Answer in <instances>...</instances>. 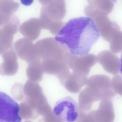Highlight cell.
I'll return each instance as SVG.
<instances>
[{
  "label": "cell",
  "mask_w": 122,
  "mask_h": 122,
  "mask_svg": "<svg viewBox=\"0 0 122 122\" xmlns=\"http://www.w3.org/2000/svg\"><path fill=\"white\" fill-rule=\"evenodd\" d=\"M100 35L92 19L81 17L65 23L55 38L65 45L71 54L83 56L88 54Z\"/></svg>",
  "instance_id": "obj_1"
},
{
  "label": "cell",
  "mask_w": 122,
  "mask_h": 122,
  "mask_svg": "<svg viewBox=\"0 0 122 122\" xmlns=\"http://www.w3.org/2000/svg\"><path fill=\"white\" fill-rule=\"evenodd\" d=\"M42 5L39 18L42 29L56 34L62 26L61 21L66 14L65 1L63 0H40Z\"/></svg>",
  "instance_id": "obj_2"
},
{
  "label": "cell",
  "mask_w": 122,
  "mask_h": 122,
  "mask_svg": "<svg viewBox=\"0 0 122 122\" xmlns=\"http://www.w3.org/2000/svg\"><path fill=\"white\" fill-rule=\"evenodd\" d=\"M65 78L76 81L87 80L91 67L97 62V57L92 54L80 56L69 53L65 59Z\"/></svg>",
  "instance_id": "obj_3"
},
{
  "label": "cell",
  "mask_w": 122,
  "mask_h": 122,
  "mask_svg": "<svg viewBox=\"0 0 122 122\" xmlns=\"http://www.w3.org/2000/svg\"><path fill=\"white\" fill-rule=\"evenodd\" d=\"M34 44L38 57L41 59L48 58L62 61L69 51L65 44L53 37L39 40Z\"/></svg>",
  "instance_id": "obj_4"
},
{
  "label": "cell",
  "mask_w": 122,
  "mask_h": 122,
  "mask_svg": "<svg viewBox=\"0 0 122 122\" xmlns=\"http://www.w3.org/2000/svg\"><path fill=\"white\" fill-rule=\"evenodd\" d=\"M86 84L89 93L96 101L106 98L112 99L116 94L112 87L111 80L106 75L92 76Z\"/></svg>",
  "instance_id": "obj_5"
},
{
  "label": "cell",
  "mask_w": 122,
  "mask_h": 122,
  "mask_svg": "<svg viewBox=\"0 0 122 122\" xmlns=\"http://www.w3.org/2000/svg\"><path fill=\"white\" fill-rule=\"evenodd\" d=\"M79 111L78 105L70 96L65 97L58 101L53 109L54 113L62 122H75Z\"/></svg>",
  "instance_id": "obj_6"
},
{
  "label": "cell",
  "mask_w": 122,
  "mask_h": 122,
  "mask_svg": "<svg viewBox=\"0 0 122 122\" xmlns=\"http://www.w3.org/2000/svg\"><path fill=\"white\" fill-rule=\"evenodd\" d=\"M20 107L12 98L3 92L0 94V122H21Z\"/></svg>",
  "instance_id": "obj_7"
},
{
  "label": "cell",
  "mask_w": 122,
  "mask_h": 122,
  "mask_svg": "<svg viewBox=\"0 0 122 122\" xmlns=\"http://www.w3.org/2000/svg\"><path fill=\"white\" fill-rule=\"evenodd\" d=\"M91 18L94 20L102 38L109 43L115 34L120 30L118 24L110 20L108 15L98 14L93 16Z\"/></svg>",
  "instance_id": "obj_8"
},
{
  "label": "cell",
  "mask_w": 122,
  "mask_h": 122,
  "mask_svg": "<svg viewBox=\"0 0 122 122\" xmlns=\"http://www.w3.org/2000/svg\"><path fill=\"white\" fill-rule=\"evenodd\" d=\"M20 24V21L18 17L16 16H13L10 20L0 29V55L13 47V37L18 30Z\"/></svg>",
  "instance_id": "obj_9"
},
{
  "label": "cell",
  "mask_w": 122,
  "mask_h": 122,
  "mask_svg": "<svg viewBox=\"0 0 122 122\" xmlns=\"http://www.w3.org/2000/svg\"><path fill=\"white\" fill-rule=\"evenodd\" d=\"M97 57V62L107 72L114 75L120 70L121 63L118 57L109 50H105L99 53Z\"/></svg>",
  "instance_id": "obj_10"
},
{
  "label": "cell",
  "mask_w": 122,
  "mask_h": 122,
  "mask_svg": "<svg viewBox=\"0 0 122 122\" xmlns=\"http://www.w3.org/2000/svg\"><path fill=\"white\" fill-rule=\"evenodd\" d=\"M14 47L19 58L28 63L38 57L34 45L32 41L25 38L16 41Z\"/></svg>",
  "instance_id": "obj_11"
},
{
  "label": "cell",
  "mask_w": 122,
  "mask_h": 122,
  "mask_svg": "<svg viewBox=\"0 0 122 122\" xmlns=\"http://www.w3.org/2000/svg\"><path fill=\"white\" fill-rule=\"evenodd\" d=\"M17 54L12 47L1 55L3 61L0 66V73L2 76L15 74L19 68Z\"/></svg>",
  "instance_id": "obj_12"
},
{
  "label": "cell",
  "mask_w": 122,
  "mask_h": 122,
  "mask_svg": "<svg viewBox=\"0 0 122 122\" xmlns=\"http://www.w3.org/2000/svg\"><path fill=\"white\" fill-rule=\"evenodd\" d=\"M98 108L94 110L97 122H113L115 117L112 99H104L101 100Z\"/></svg>",
  "instance_id": "obj_13"
},
{
  "label": "cell",
  "mask_w": 122,
  "mask_h": 122,
  "mask_svg": "<svg viewBox=\"0 0 122 122\" xmlns=\"http://www.w3.org/2000/svg\"><path fill=\"white\" fill-rule=\"evenodd\" d=\"M42 28L39 19L33 18L23 23L19 30L24 37L32 41L38 37Z\"/></svg>",
  "instance_id": "obj_14"
},
{
  "label": "cell",
  "mask_w": 122,
  "mask_h": 122,
  "mask_svg": "<svg viewBox=\"0 0 122 122\" xmlns=\"http://www.w3.org/2000/svg\"><path fill=\"white\" fill-rule=\"evenodd\" d=\"M19 4L13 0H0V26L8 23L17 11Z\"/></svg>",
  "instance_id": "obj_15"
},
{
  "label": "cell",
  "mask_w": 122,
  "mask_h": 122,
  "mask_svg": "<svg viewBox=\"0 0 122 122\" xmlns=\"http://www.w3.org/2000/svg\"><path fill=\"white\" fill-rule=\"evenodd\" d=\"M26 72L28 80L38 83L42 80L44 72L41 59L38 57L28 63Z\"/></svg>",
  "instance_id": "obj_16"
},
{
  "label": "cell",
  "mask_w": 122,
  "mask_h": 122,
  "mask_svg": "<svg viewBox=\"0 0 122 122\" xmlns=\"http://www.w3.org/2000/svg\"><path fill=\"white\" fill-rule=\"evenodd\" d=\"M86 6L89 10L97 12L108 15L112 11L114 6L113 1L107 0H90Z\"/></svg>",
  "instance_id": "obj_17"
},
{
  "label": "cell",
  "mask_w": 122,
  "mask_h": 122,
  "mask_svg": "<svg viewBox=\"0 0 122 122\" xmlns=\"http://www.w3.org/2000/svg\"><path fill=\"white\" fill-rule=\"evenodd\" d=\"M110 43L111 51L114 53L122 51V31L119 30L114 35Z\"/></svg>",
  "instance_id": "obj_18"
},
{
  "label": "cell",
  "mask_w": 122,
  "mask_h": 122,
  "mask_svg": "<svg viewBox=\"0 0 122 122\" xmlns=\"http://www.w3.org/2000/svg\"><path fill=\"white\" fill-rule=\"evenodd\" d=\"M75 122H97L94 110L85 112L79 110L78 117Z\"/></svg>",
  "instance_id": "obj_19"
},
{
  "label": "cell",
  "mask_w": 122,
  "mask_h": 122,
  "mask_svg": "<svg viewBox=\"0 0 122 122\" xmlns=\"http://www.w3.org/2000/svg\"><path fill=\"white\" fill-rule=\"evenodd\" d=\"M111 84L116 93L122 96V77L117 75H114L111 80Z\"/></svg>",
  "instance_id": "obj_20"
},
{
  "label": "cell",
  "mask_w": 122,
  "mask_h": 122,
  "mask_svg": "<svg viewBox=\"0 0 122 122\" xmlns=\"http://www.w3.org/2000/svg\"><path fill=\"white\" fill-rule=\"evenodd\" d=\"M121 67L120 69V72L121 74L122 75V54L121 57Z\"/></svg>",
  "instance_id": "obj_21"
}]
</instances>
